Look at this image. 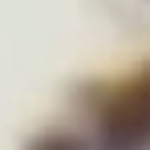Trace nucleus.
<instances>
[{"label": "nucleus", "mask_w": 150, "mask_h": 150, "mask_svg": "<svg viewBox=\"0 0 150 150\" xmlns=\"http://www.w3.org/2000/svg\"><path fill=\"white\" fill-rule=\"evenodd\" d=\"M105 150H146L150 146V73L138 77L122 98L105 110L101 122Z\"/></svg>", "instance_id": "f257e3e1"}, {"label": "nucleus", "mask_w": 150, "mask_h": 150, "mask_svg": "<svg viewBox=\"0 0 150 150\" xmlns=\"http://www.w3.org/2000/svg\"><path fill=\"white\" fill-rule=\"evenodd\" d=\"M28 150H81V142L69 138V134H45V138H37Z\"/></svg>", "instance_id": "f03ea898"}]
</instances>
